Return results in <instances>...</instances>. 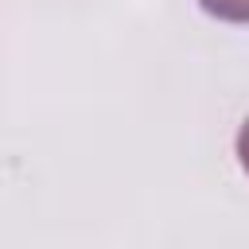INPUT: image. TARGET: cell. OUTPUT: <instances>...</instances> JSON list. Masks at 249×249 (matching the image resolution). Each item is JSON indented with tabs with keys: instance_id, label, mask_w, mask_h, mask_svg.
I'll list each match as a JSON object with an SVG mask.
<instances>
[{
	"instance_id": "6da1fadb",
	"label": "cell",
	"mask_w": 249,
	"mask_h": 249,
	"mask_svg": "<svg viewBox=\"0 0 249 249\" xmlns=\"http://www.w3.org/2000/svg\"><path fill=\"white\" fill-rule=\"evenodd\" d=\"M198 8L222 23H249V0H198Z\"/></svg>"
},
{
	"instance_id": "7a4b0ae2",
	"label": "cell",
	"mask_w": 249,
	"mask_h": 249,
	"mask_svg": "<svg viewBox=\"0 0 249 249\" xmlns=\"http://www.w3.org/2000/svg\"><path fill=\"white\" fill-rule=\"evenodd\" d=\"M233 148H237V163H241V171L249 175V117H245V124L237 128V144H233Z\"/></svg>"
}]
</instances>
